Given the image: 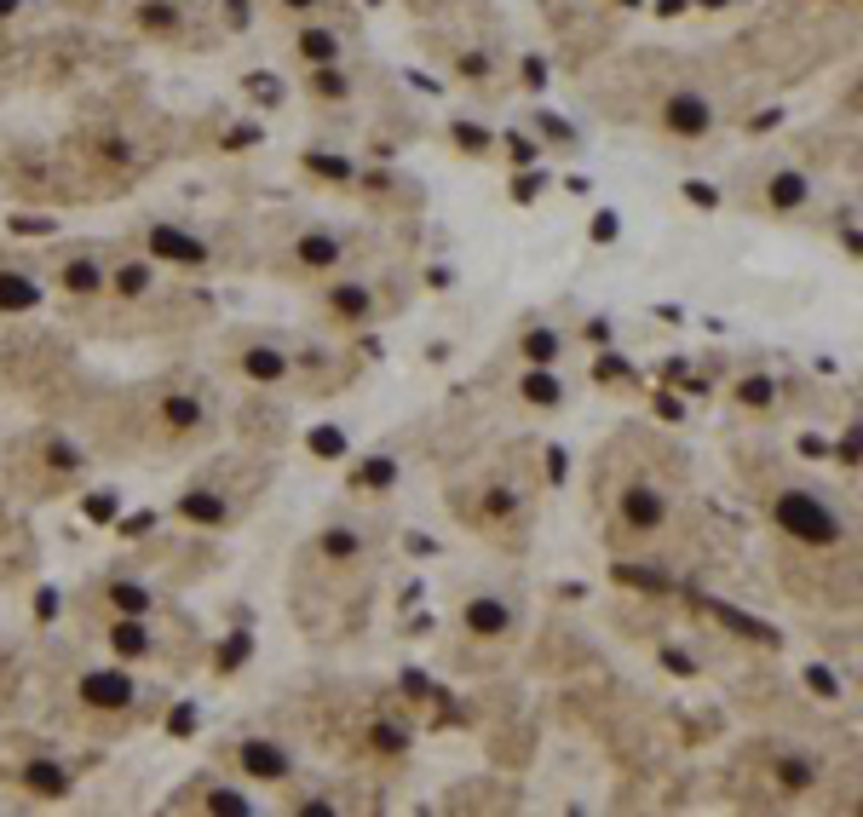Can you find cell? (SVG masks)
Here are the masks:
<instances>
[{"instance_id":"d590c367","label":"cell","mask_w":863,"mask_h":817,"mask_svg":"<svg viewBox=\"0 0 863 817\" xmlns=\"http://www.w3.org/2000/svg\"><path fill=\"white\" fill-rule=\"evenodd\" d=\"M311 167H317V173H334V179H346V162H328V156H317Z\"/></svg>"},{"instance_id":"ba28073f","label":"cell","mask_w":863,"mask_h":817,"mask_svg":"<svg viewBox=\"0 0 863 817\" xmlns=\"http://www.w3.org/2000/svg\"><path fill=\"white\" fill-rule=\"evenodd\" d=\"M242 374H248V380H259V386H271V380H282V374H288V357H282V351H271V346H248V351H242Z\"/></svg>"},{"instance_id":"3957f363","label":"cell","mask_w":863,"mask_h":817,"mask_svg":"<svg viewBox=\"0 0 863 817\" xmlns=\"http://www.w3.org/2000/svg\"><path fill=\"white\" fill-rule=\"evenodd\" d=\"M242 754V771H254V777H265V783H277V777H288V748H277V743H265V737H254V743H242L236 748Z\"/></svg>"},{"instance_id":"e0dca14e","label":"cell","mask_w":863,"mask_h":817,"mask_svg":"<svg viewBox=\"0 0 863 817\" xmlns=\"http://www.w3.org/2000/svg\"><path fill=\"white\" fill-rule=\"evenodd\" d=\"M771 202H777V208H800V202H806V179H800V173H777V179H771Z\"/></svg>"},{"instance_id":"30bf717a","label":"cell","mask_w":863,"mask_h":817,"mask_svg":"<svg viewBox=\"0 0 863 817\" xmlns=\"http://www.w3.org/2000/svg\"><path fill=\"white\" fill-rule=\"evenodd\" d=\"M41 300V288L29 277H18V271H0V311H29V305Z\"/></svg>"},{"instance_id":"9c48e42d","label":"cell","mask_w":863,"mask_h":817,"mask_svg":"<svg viewBox=\"0 0 863 817\" xmlns=\"http://www.w3.org/2000/svg\"><path fill=\"white\" fill-rule=\"evenodd\" d=\"M24 789H35V794H70V771L52 766V760H29V766H24Z\"/></svg>"},{"instance_id":"52a82bcc","label":"cell","mask_w":863,"mask_h":817,"mask_svg":"<svg viewBox=\"0 0 863 817\" xmlns=\"http://www.w3.org/2000/svg\"><path fill=\"white\" fill-rule=\"evenodd\" d=\"M461 622H467V633H507L513 628V605L507 599H472Z\"/></svg>"},{"instance_id":"f546056e","label":"cell","mask_w":863,"mask_h":817,"mask_svg":"<svg viewBox=\"0 0 863 817\" xmlns=\"http://www.w3.org/2000/svg\"><path fill=\"white\" fill-rule=\"evenodd\" d=\"M743 403H771V380H743Z\"/></svg>"},{"instance_id":"5bb4252c","label":"cell","mask_w":863,"mask_h":817,"mask_svg":"<svg viewBox=\"0 0 863 817\" xmlns=\"http://www.w3.org/2000/svg\"><path fill=\"white\" fill-rule=\"evenodd\" d=\"M518 392L530 397V403H541V409H547V403H559V397H564V386H559V380H553L547 369H530L524 380H518Z\"/></svg>"},{"instance_id":"83f0119b","label":"cell","mask_w":863,"mask_h":817,"mask_svg":"<svg viewBox=\"0 0 863 817\" xmlns=\"http://www.w3.org/2000/svg\"><path fill=\"white\" fill-rule=\"evenodd\" d=\"M806 679H812V691H817V697H840V685H835V674H829V668H812Z\"/></svg>"},{"instance_id":"603a6c76","label":"cell","mask_w":863,"mask_h":817,"mask_svg":"<svg viewBox=\"0 0 863 817\" xmlns=\"http://www.w3.org/2000/svg\"><path fill=\"white\" fill-rule=\"evenodd\" d=\"M323 547H328V559H351V553H357V536H351V530H328Z\"/></svg>"},{"instance_id":"f1b7e54d","label":"cell","mask_w":863,"mask_h":817,"mask_svg":"<svg viewBox=\"0 0 863 817\" xmlns=\"http://www.w3.org/2000/svg\"><path fill=\"white\" fill-rule=\"evenodd\" d=\"M484 507H490L495 518H507V513L518 507V501H513V490H490V501H484Z\"/></svg>"},{"instance_id":"7c38bea8","label":"cell","mask_w":863,"mask_h":817,"mask_svg":"<svg viewBox=\"0 0 863 817\" xmlns=\"http://www.w3.org/2000/svg\"><path fill=\"white\" fill-rule=\"evenodd\" d=\"M185 518H190V524H225L231 507H225L219 495H208V490H190L185 495Z\"/></svg>"},{"instance_id":"7a4b0ae2","label":"cell","mask_w":863,"mask_h":817,"mask_svg":"<svg viewBox=\"0 0 863 817\" xmlns=\"http://www.w3.org/2000/svg\"><path fill=\"white\" fill-rule=\"evenodd\" d=\"M662 121H668V133H679V139H702V133L714 127V110H708L702 93H674L662 104Z\"/></svg>"},{"instance_id":"6da1fadb","label":"cell","mask_w":863,"mask_h":817,"mask_svg":"<svg viewBox=\"0 0 863 817\" xmlns=\"http://www.w3.org/2000/svg\"><path fill=\"white\" fill-rule=\"evenodd\" d=\"M777 524H783L794 541H806V547H835L840 541V513L812 490L783 495V501H777Z\"/></svg>"},{"instance_id":"7402d4cb","label":"cell","mask_w":863,"mask_h":817,"mask_svg":"<svg viewBox=\"0 0 863 817\" xmlns=\"http://www.w3.org/2000/svg\"><path fill=\"white\" fill-rule=\"evenodd\" d=\"M208 806H213V812H225V817H248V800H242V794H231V789H213Z\"/></svg>"},{"instance_id":"4dcf8cb0","label":"cell","mask_w":863,"mask_h":817,"mask_svg":"<svg viewBox=\"0 0 863 817\" xmlns=\"http://www.w3.org/2000/svg\"><path fill=\"white\" fill-rule=\"evenodd\" d=\"M311 449H317V455H340L346 444H340V432H317V438H311Z\"/></svg>"},{"instance_id":"2e32d148","label":"cell","mask_w":863,"mask_h":817,"mask_svg":"<svg viewBox=\"0 0 863 817\" xmlns=\"http://www.w3.org/2000/svg\"><path fill=\"white\" fill-rule=\"evenodd\" d=\"M64 288H70V294H98V288H104V277H98V265L75 259V265H64Z\"/></svg>"},{"instance_id":"d4e9b609","label":"cell","mask_w":863,"mask_h":817,"mask_svg":"<svg viewBox=\"0 0 863 817\" xmlns=\"http://www.w3.org/2000/svg\"><path fill=\"white\" fill-rule=\"evenodd\" d=\"M116 288L121 294H144V288H150V271H144V265H127V271L116 277Z\"/></svg>"},{"instance_id":"4fadbf2b","label":"cell","mask_w":863,"mask_h":817,"mask_svg":"<svg viewBox=\"0 0 863 817\" xmlns=\"http://www.w3.org/2000/svg\"><path fill=\"white\" fill-rule=\"evenodd\" d=\"M328 305H334L340 317H369V288H363V282H334Z\"/></svg>"},{"instance_id":"836d02e7","label":"cell","mask_w":863,"mask_h":817,"mask_svg":"<svg viewBox=\"0 0 863 817\" xmlns=\"http://www.w3.org/2000/svg\"><path fill=\"white\" fill-rule=\"evenodd\" d=\"M87 513H93V518H110V513H116V501H110V495H93V501H87Z\"/></svg>"},{"instance_id":"e575fe53","label":"cell","mask_w":863,"mask_h":817,"mask_svg":"<svg viewBox=\"0 0 863 817\" xmlns=\"http://www.w3.org/2000/svg\"><path fill=\"white\" fill-rule=\"evenodd\" d=\"M317 87H323V98H346V81H340V75H323Z\"/></svg>"},{"instance_id":"1f68e13d","label":"cell","mask_w":863,"mask_h":817,"mask_svg":"<svg viewBox=\"0 0 863 817\" xmlns=\"http://www.w3.org/2000/svg\"><path fill=\"white\" fill-rule=\"evenodd\" d=\"M144 24H150V29H173V12H167V6H144Z\"/></svg>"},{"instance_id":"5b68a950","label":"cell","mask_w":863,"mask_h":817,"mask_svg":"<svg viewBox=\"0 0 863 817\" xmlns=\"http://www.w3.org/2000/svg\"><path fill=\"white\" fill-rule=\"evenodd\" d=\"M150 254L179 259V265H202V259H208V248H202V242H196L190 231H173V225H156V231H150Z\"/></svg>"},{"instance_id":"cb8c5ba5","label":"cell","mask_w":863,"mask_h":817,"mask_svg":"<svg viewBox=\"0 0 863 817\" xmlns=\"http://www.w3.org/2000/svg\"><path fill=\"white\" fill-rule=\"evenodd\" d=\"M524 351H530L536 363H547V357L559 351V334H547V328H541V334H530V340H524Z\"/></svg>"},{"instance_id":"44dd1931","label":"cell","mask_w":863,"mask_h":817,"mask_svg":"<svg viewBox=\"0 0 863 817\" xmlns=\"http://www.w3.org/2000/svg\"><path fill=\"white\" fill-rule=\"evenodd\" d=\"M714 616H720V622H731V628H737V633H748V639H766V645H771V639H777V633H771V628H760V622H748V616H737V610H731V605H714Z\"/></svg>"},{"instance_id":"9a60e30c","label":"cell","mask_w":863,"mask_h":817,"mask_svg":"<svg viewBox=\"0 0 863 817\" xmlns=\"http://www.w3.org/2000/svg\"><path fill=\"white\" fill-rule=\"evenodd\" d=\"M110 599H116L121 616H150V605H156V599H150L144 587H133V582H110Z\"/></svg>"},{"instance_id":"ffe728a7","label":"cell","mask_w":863,"mask_h":817,"mask_svg":"<svg viewBox=\"0 0 863 817\" xmlns=\"http://www.w3.org/2000/svg\"><path fill=\"white\" fill-rule=\"evenodd\" d=\"M162 421L167 426H196V421H202V403H196V397H167V403H162Z\"/></svg>"},{"instance_id":"74e56055","label":"cell","mask_w":863,"mask_h":817,"mask_svg":"<svg viewBox=\"0 0 863 817\" xmlns=\"http://www.w3.org/2000/svg\"><path fill=\"white\" fill-rule=\"evenodd\" d=\"M18 12V0H0V18H12Z\"/></svg>"},{"instance_id":"d6986e66","label":"cell","mask_w":863,"mask_h":817,"mask_svg":"<svg viewBox=\"0 0 863 817\" xmlns=\"http://www.w3.org/2000/svg\"><path fill=\"white\" fill-rule=\"evenodd\" d=\"M300 47H305V58H311V64H334V58H340V41H334L328 29H305Z\"/></svg>"},{"instance_id":"8d00e7d4","label":"cell","mask_w":863,"mask_h":817,"mask_svg":"<svg viewBox=\"0 0 863 817\" xmlns=\"http://www.w3.org/2000/svg\"><path fill=\"white\" fill-rule=\"evenodd\" d=\"M282 6H294V12H311V6H317V0H282Z\"/></svg>"},{"instance_id":"8992f818","label":"cell","mask_w":863,"mask_h":817,"mask_svg":"<svg viewBox=\"0 0 863 817\" xmlns=\"http://www.w3.org/2000/svg\"><path fill=\"white\" fill-rule=\"evenodd\" d=\"M81 697L93 708H127L133 702V679L127 674H87L81 679Z\"/></svg>"},{"instance_id":"484cf974","label":"cell","mask_w":863,"mask_h":817,"mask_svg":"<svg viewBox=\"0 0 863 817\" xmlns=\"http://www.w3.org/2000/svg\"><path fill=\"white\" fill-rule=\"evenodd\" d=\"M783 783H789V789H806V783H812V766H806V760H783Z\"/></svg>"},{"instance_id":"ac0fdd59","label":"cell","mask_w":863,"mask_h":817,"mask_svg":"<svg viewBox=\"0 0 863 817\" xmlns=\"http://www.w3.org/2000/svg\"><path fill=\"white\" fill-rule=\"evenodd\" d=\"M110 645H116L121 656H150V633H144L139 622H121V628L110 633Z\"/></svg>"},{"instance_id":"8fae6325","label":"cell","mask_w":863,"mask_h":817,"mask_svg":"<svg viewBox=\"0 0 863 817\" xmlns=\"http://www.w3.org/2000/svg\"><path fill=\"white\" fill-rule=\"evenodd\" d=\"M300 259L311 265V271H328V265L340 259V236H328V231H311V236H300Z\"/></svg>"},{"instance_id":"4316f807","label":"cell","mask_w":863,"mask_h":817,"mask_svg":"<svg viewBox=\"0 0 863 817\" xmlns=\"http://www.w3.org/2000/svg\"><path fill=\"white\" fill-rule=\"evenodd\" d=\"M374 748L397 754V748H403V731H397V725H374Z\"/></svg>"},{"instance_id":"277c9868","label":"cell","mask_w":863,"mask_h":817,"mask_svg":"<svg viewBox=\"0 0 863 817\" xmlns=\"http://www.w3.org/2000/svg\"><path fill=\"white\" fill-rule=\"evenodd\" d=\"M622 518H628L633 530H656V524L668 518V501H662L651 484H633V490H622Z\"/></svg>"},{"instance_id":"d6a6232c","label":"cell","mask_w":863,"mask_h":817,"mask_svg":"<svg viewBox=\"0 0 863 817\" xmlns=\"http://www.w3.org/2000/svg\"><path fill=\"white\" fill-rule=\"evenodd\" d=\"M363 478H369V484H392V461H369Z\"/></svg>"}]
</instances>
